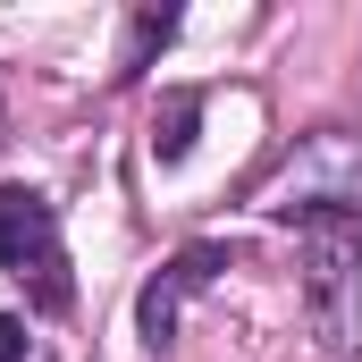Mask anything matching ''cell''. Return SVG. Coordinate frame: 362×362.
<instances>
[{
    "mask_svg": "<svg viewBox=\"0 0 362 362\" xmlns=\"http://www.w3.org/2000/svg\"><path fill=\"white\" fill-rule=\"evenodd\" d=\"M0 362H25V320L0 312Z\"/></svg>",
    "mask_w": 362,
    "mask_h": 362,
    "instance_id": "5b68a950",
    "label": "cell"
},
{
    "mask_svg": "<svg viewBox=\"0 0 362 362\" xmlns=\"http://www.w3.org/2000/svg\"><path fill=\"white\" fill-rule=\"evenodd\" d=\"M0 270L34 286V303H68V253H59V219L34 185H0Z\"/></svg>",
    "mask_w": 362,
    "mask_h": 362,
    "instance_id": "7a4b0ae2",
    "label": "cell"
},
{
    "mask_svg": "<svg viewBox=\"0 0 362 362\" xmlns=\"http://www.w3.org/2000/svg\"><path fill=\"white\" fill-rule=\"evenodd\" d=\"M219 262H228L219 245H185L177 262H169V270L144 286V303H135V320H144V346H169V337H177L185 303H194V295H202V286L219 278Z\"/></svg>",
    "mask_w": 362,
    "mask_h": 362,
    "instance_id": "3957f363",
    "label": "cell"
},
{
    "mask_svg": "<svg viewBox=\"0 0 362 362\" xmlns=\"http://www.w3.org/2000/svg\"><path fill=\"white\" fill-rule=\"evenodd\" d=\"M194 118H202V93H169V101H160V118H152V152H160V160H185Z\"/></svg>",
    "mask_w": 362,
    "mask_h": 362,
    "instance_id": "277c9868",
    "label": "cell"
},
{
    "mask_svg": "<svg viewBox=\"0 0 362 362\" xmlns=\"http://www.w3.org/2000/svg\"><path fill=\"white\" fill-rule=\"evenodd\" d=\"M303 228V303L329 354H354V320H362V219L354 211H312Z\"/></svg>",
    "mask_w": 362,
    "mask_h": 362,
    "instance_id": "6da1fadb",
    "label": "cell"
}]
</instances>
